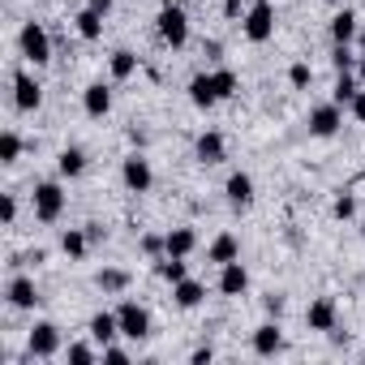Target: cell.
I'll return each instance as SVG.
<instances>
[{"instance_id":"obj_8","label":"cell","mask_w":365,"mask_h":365,"mask_svg":"<svg viewBox=\"0 0 365 365\" xmlns=\"http://www.w3.org/2000/svg\"><path fill=\"white\" fill-rule=\"evenodd\" d=\"M339 125H344V108H339V103H318V108H309V133H314V138H335Z\"/></svg>"},{"instance_id":"obj_38","label":"cell","mask_w":365,"mask_h":365,"mask_svg":"<svg viewBox=\"0 0 365 365\" xmlns=\"http://www.w3.org/2000/svg\"><path fill=\"white\" fill-rule=\"evenodd\" d=\"M190 361H194V365H211V361H215V348H211V344H202V348H194V352H190Z\"/></svg>"},{"instance_id":"obj_36","label":"cell","mask_w":365,"mask_h":365,"mask_svg":"<svg viewBox=\"0 0 365 365\" xmlns=\"http://www.w3.org/2000/svg\"><path fill=\"white\" fill-rule=\"evenodd\" d=\"M331 211H335V220H352V215H356V198H352V194H339Z\"/></svg>"},{"instance_id":"obj_12","label":"cell","mask_w":365,"mask_h":365,"mask_svg":"<svg viewBox=\"0 0 365 365\" xmlns=\"http://www.w3.org/2000/svg\"><path fill=\"white\" fill-rule=\"evenodd\" d=\"M5 297H9L14 309H35V305H39V288H35L31 275H14V279L5 284Z\"/></svg>"},{"instance_id":"obj_23","label":"cell","mask_w":365,"mask_h":365,"mask_svg":"<svg viewBox=\"0 0 365 365\" xmlns=\"http://www.w3.org/2000/svg\"><path fill=\"white\" fill-rule=\"evenodd\" d=\"M163 237H168V254H176V258H190L198 250V232L194 228H172Z\"/></svg>"},{"instance_id":"obj_14","label":"cell","mask_w":365,"mask_h":365,"mask_svg":"<svg viewBox=\"0 0 365 365\" xmlns=\"http://www.w3.org/2000/svg\"><path fill=\"white\" fill-rule=\"evenodd\" d=\"M82 108H86V116L103 120V116L112 112V86H108V82H91V86L82 91Z\"/></svg>"},{"instance_id":"obj_2","label":"cell","mask_w":365,"mask_h":365,"mask_svg":"<svg viewBox=\"0 0 365 365\" xmlns=\"http://www.w3.org/2000/svg\"><path fill=\"white\" fill-rule=\"evenodd\" d=\"M241 31H245L250 43H267L275 35V5L271 0H254L245 9V18H241Z\"/></svg>"},{"instance_id":"obj_45","label":"cell","mask_w":365,"mask_h":365,"mask_svg":"<svg viewBox=\"0 0 365 365\" xmlns=\"http://www.w3.org/2000/svg\"><path fill=\"white\" fill-rule=\"evenodd\" d=\"M356 48H361V52H365V31H361V35H356Z\"/></svg>"},{"instance_id":"obj_7","label":"cell","mask_w":365,"mask_h":365,"mask_svg":"<svg viewBox=\"0 0 365 365\" xmlns=\"http://www.w3.org/2000/svg\"><path fill=\"white\" fill-rule=\"evenodd\" d=\"M26 352L39 356V361L56 356V352H61V327H56V322H35L31 335H26Z\"/></svg>"},{"instance_id":"obj_40","label":"cell","mask_w":365,"mask_h":365,"mask_svg":"<svg viewBox=\"0 0 365 365\" xmlns=\"http://www.w3.org/2000/svg\"><path fill=\"white\" fill-rule=\"evenodd\" d=\"M262 305H267V314H275V318L284 314V297H279V292H267V301H262Z\"/></svg>"},{"instance_id":"obj_18","label":"cell","mask_w":365,"mask_h":365,"mask_svg":"<svg viewBox=\"0 0 365 365\" xmlns=\"http://www.w3.org/2000/svg\"><path fill=\"white\" fill-rule=\"evenodd\" d=\"M172 301H176V309H198L202 301H207V288L198 284V279H180V284H172Z\"/></svg>"},{"instance_id":"obj_41","label":"cell","mask_w":365,"mask_h":365,"mask_svg":"<svg viewBox=\"0 0 365 365\" xmlns=\"http://www.w3.org/2000/svg\"><path fill=\"white\" fill-rule=\"evenodd\" d=\"M224 18H245V0H224Z\"/></svg>"},{"instance_id":"obj_11","label":"cell","mask_w":365,"mask_h":365,"mask_svg":"<svg viewBox=\"0 0 365 365\" xmlns=\"http://www.w3.org/2000/svg\"><path fill=\"white\" fill-rule=\"evenodd\" d=\"M335 322H339L335 297H318V301H309V309H305V327H309V331H335Z\"/></svg>"},{"instance_id":"obj_30","label":"cell","mask_w":365,"mask_h":365,"mask_svg":"<svg viewBox=\"0 0 365 365\" xmlns=\"http://www.w3.org/2000/svg\"><path fill=\"white\" fill-rule=\"evenodd\" d=\"M18 159H22V138L14 129H5L0 133V163H18Z\"/></svg>"},{"instance_id":"obj_44","label":"cell","mask_w":365,"mask_h":365,"mask_svg":"<svg viewBox=\"0 0 365 365\" xmlns=\"http://www.w3.org/2000/svg\"><path fill=\"white\" fill-rule=\"evenodd\" d=\"M86 9H95V14L108 18V14H112V0H86Z\"/></svg>"},{"instance_id":"obj_47","label":"cell","mask_w":365,"mask_h":365,"mask_svg":"<svg viewBox=\"0 0 365 365\" xmlns=\"http://www.w3.org/2000/svg\"><path fill=\"white\" fill-rule=\"evenodd\" d=\"M361 237H365V224H361Z\"/></svg>"},{"instance_id":"obj_39","label":"cell","mask_w":365,"mask_h":365,"mask_svg":"<svg viewBox=\"0 0 365 365\" xmlns=\"http://www.w3.org/2000/svg\"><path fill=\"white\" fill-rule=\"evenodd\" d=\"M0 215H5V224L18 220V198H14V194H5V207H0Z\"/></svg>"},{"instance_id":"obj_13","label":"cell","mask_w":365,"mask_h":365,"mask_svg":"<svg viewBox=\"0 0 365 365\" xmlns=\"http://www.w3.org/2000/svg\"><path fill=\"white\" fill-rule=\"evenodd\" d=\"M190 103H194V108H202V112H211V108L220 103L215 73H194V78H190Z\"/></svg>"},{"instance_id":"obj_35","label":"cell","mask_w":365,"mask_h":365,"mask_svg":"<svg viewBox=\"0 0 365 365\" xmlns=\"http://www.w3.org/2000/svg\"><path fill=\"white\" fill-rule=\"evenodd\" d=\"M65 356H69L73 365H91V361H95V348H91V344H69Z\"/></svg>"},{"instance_id":"obj_43","label":"cell","mask_w":365,"mask_h":365,"mask_svg":"<svg viewBox=\"0 0 365 365\" xmlns=\"http://www.w3.org/2000/svg\"><path fill=\"white\" fill-rule=\"evenodd\" d=\"M86 237H91V245H95V241L108 237V228H103V224H86Z\"/></svg>"},{"instance_id":"obj_33","label":"cell","mask_w":365,"mask_h":365,"mask_svg":"<svg viewBox=\"0 0 365 365\" xmlns=\"http://www.w3.org/2000/svg\"><path fill=\"white\" fill-rule=\"evenodd\" d=\"M288 82H292V86H297V91H305V86H309V82H314V69H309V65H305V61H297V65H292V69H288Z\"/></svg>"},{"instance_id":"obj_20","label":"cell","mask_w":365,"mask_h":365,"mask_svg":"<svg viewBox=\"0 0 365 365\" xmlns=\"http://www.w3.org/2000/svg\"><path fill=\"white\" fill-rule=\"evenodd\" d=\"M116 335H120V318L108 314V309H99V314L91 318V339L103 348V344H116Z\"/></svg>"},{"instance_id":"obj_28","label":"cell","mask_w":365,"mask_h":365,"mask_svg":"<svg viewBox=\"0 0 365 365\" xmlns=\"http://www.w3.org/2000/svg\"><path fill=\"white\" fill-rule=\"evenodd\" d=\"M61 250H65L69 258H86V250H91V237H86V228H69V232L61 237Z\"/></svg>"},{"instance_id":"obj_21","label":"cell","mask_w":365,"mask_h":365,"mask_svg":"<svg viewBox=\"0 0 365 365\" xmlns=\"http://www.w3.org/2000/svg\"><path fill=\"white\" fill-rule=\"evenodd\" d=\"M356 35H361L356 14H352V9H339V14L331 18V39H335V43H356Z\"/></svg>"},{"instance_id":"obj_25","label":"cell","mask_w":365,"mask_h":365,"mask_svg":"<svg viewBox=\"0 0 365 365\" xmlns=\"http://www.w3.org/2000/svg\"><path fill=\"white\" fill-rule=\"evenodd\" d=\"M155 275H159V279H168V284H180V279L190 275V267H185V258L163 254V258H155Z\"/></svg>"},{"instance_id":"obj_4","label":"cell","mask_w":365,"mask_h":365,"mask_svg":"<svg viewBox=\"0 0 365 365\" xmlns=\"http://www.w3.org/2000/svg\"><path fill=\"white\" fill-rule=\"evenodd\" d=\"M65 215V190L56 180H39L35 185V220L39 224H56Z\"/></svg>"},{"instance_id":"obj_10","label":"cell","mask_w":365,"mask_h":365,"mask_svg":"<svg viewBox=\"0 0 365 365\" xmlns=\"http://www.w3.org/2000/svg\"><path fill=\"white\" fill-rule=\"evenodd\" d=\"M14 103H18V112H39V103H43V86L26 69L14 73Z\"/></svg>"},{"instance_id":"obj_9","label":"cell","mask_w":365,"mask_h":365,"mask_svg":"<svg viewBox=\"0 0 365 365\" xmlns=\"http://www.w3.org/2000/svg\"><path fill=\"white\" fill-rule=\"evenodd\" d=\"M194 159H198L202 168L224 163V159H228V142H224V133H220V129H207V133L194 142Z\"/></svg>"},{"instance_id":"obj_31","label":"cell","mask_w":365,"mask_h":365,"mask_svg":"<svg viewBox=\"0 0 365 365\" xmlns=\"http://www.w3.org/2000/svg\"><path fill=\"white\" fill-rule=\"evenodd\" d=\"M331 65H335V73H356V52H352V43H335Z\"/></svg>"},{"instance_id":"obj_32","label":"cell","mask_w":365,"mask_h":365,"mask_svg":"<svg viewBox=\"0 0 365 365\" xmlns=\"http://www.w3.org/2000/svg\"><path fill=\"white\" fill-rule=\"evenodd\" d=\"M211 73H215V91H220V99H232L237 86H241V78H237L232 69H211Z\"/></svg>"},{"instance_id":"obj_27","label":"cell","mask_w":365,"mask_h":365,"mask_svg":"<svg viewBox=\"0 0 365 365\" xmlns=\"http://www.w3.org/2000/svg\"><path fill=\"white\" fill-rule=\"evenodd\" d=\"M356 91H361V78H356V73H339V78H335V91H331V103L348 108V103L356 99Z\"/></svg>"},{"instance_id":"obj_37","label":"cell","mask_w":365,"mask_h":365,"mask_svg":"<svg viewBox=\"0 0 365 365\" xmlns=\"http://www.w3.org/2000/svg\"><path fill=\"white\" fill-rule=\"evenodd\" d=\"M103 361H112V365H125V361H129V352H125L120 344H103Z\"/></svg>"},{"instance_id":"obj_1","label":"cell","mask_w":365,"mask_h":365,"mask_svg":"<svg viewBox=\"0 0 365 365\" xmlns=\"http://www.w3.org/2000/svg\"><path fill=\"white\" fill-rule=\"evenodd\" d=\"M155 26H159V39H163L168 48H185V43H190V18H185V5H163L159 18H155Z\"/></svg>"},{"instance_id":"obj_19","label":"cell","mask_w":365,"mask_h":365,"mask_svg":"<svg viewBox=\"0 0 365 365\" xmlns=\"http://www.w3.org/2000/svg\"><path fill=\"white\" fill-rule=\"evenodd\" d=\"M237 258H241V241H237L232 232H220V237L207 245V262H220V267H224V262H237Z\"/></svg>"},{"instance_id":"obj_15","label":"cell","mask_w":365,"mask_h":365,"mask_svg":"<svg viewBox=\"0 0 365 365\" xmlns=\"http://www.w3.org/2000/svg\"><path fill=\"white\" fill-rule=\"evenodd\" d=\"M245 288H250L245 262H241V258H237V262H224V267H220V292H224V297H245Z\"/></svg>"},{"instance_id":"obj_22","label":"cell","mask_w":365,"mask_h":365,"mask_svg":"<svg viewBox=\"0 0 365 365\" xmlns=\"http://www.w3.org/2000/svg\"><path fill=\"white\" fill-rule=\"evenodd\" d=\"M73 31H78L86 43L103 39V14H95V9H78V14H73Z\"/></svg>"},{"instance_id":"obj_24","label":"cell","mask_w":365,"mask_h":365,"mask_svg":"<svg viewBox=\"0 0 365 365\" xmlns=\"http://www.w3.org/2000/svg\"><path fill=\"white\" fill-rule=\"evenodd\" d=\"M56 172L69 176V180L82 176V172H86V150H82V146H65V150L56 155Z\"/></svg>"},{"instance_id":"obj_6","label":"cell","mask_w":365,"mask_h":365,"mask_svg":"<svg viewBox=\"0 0 365 365\" xmlns=\"http://www.w3.org/2000/svg\"><path fill=\"white\" fill-rule=\"evenodd\" d=\"M116 318H120V335H125V339H146V335H150V309H146V305L120 301Z\"/></svg>"},{"instance_id":"obj_3","label":"cell","mask_w":365,"mask_h":365,"mask_svg":"<svg viewBox=\"0 0 365 365\" xmlns=\"http://www.w3.org/2000/svg\"><path fill=\"white\" fill-rule=\"evenodd\" d=\"M18 48H22V56H26L35 69H43V65L52 61V35L43 31V22H26L22 35H18Z\"/></svg>"},{"instance_id":"obj_42","label":"cell","mask_w":365,"mask_h":365,"mask_svg":"<svg viewBox=\"0 0 365 365\" xmlns=\"http://www.w3.org/2000/svg\"><path fill=\"white\" fill-rule=\"evenodd\" d=\"M348 108H352V116H356V120L365 125V91H356V99H352Z\"/></svg>"},{"instance_id":"obj_26","label":"cell","mask_w":365,"mask_h":365,"mask_svg":"<svg viewBox=\"0 0 365 365\" xmlns=\"http://www.w3.org/2000/svg\"><path fill=\"white\" fill-rule=\"evenodd\" d=\"M108 69H112V78H116V82H125V78H133V73H138V56H133L129 48H116V52H112V61H108Z\"/></svg>"},{"instance_id":"obj_29","label":"cell","mask_w":365,"mask_h":365,"mask_svg":"<svg viewBox=\"0 0 365 365\" xmlns=\"http://www.w3.org/2000/svg\"><path fill=\"white\" fill-rule=\"evenodd\" d=\"M95 284H99L103 292H125V288H129V271H120V267H103V271L95 275Z\"/></svg>"},{"instance_id":"obj_16","label":"cell","mask_w":365,"mask_h":365,"mask_svg":"<svg viewBox=\"0 0 365 365\" xmlns=\"http://www.w3.org/2000/svg\"><path fill=\"white\" fill-rule=\"evenodd\" d=\"M254 352L258 356H275V352H284V331H279V322H262V327H254Z\"/></svg>"},{"instance_id":"obj_46","label":"cell","mask_w":365,"mask_h":365,"mask_svg":"<svg viewBox=\"0 0 365 365\" xmlns=\"http://www.w3.org/2000/svg\"><path fill=\"white\" fill-rule=\"evenodd\" d=\"M163 5H185V0H163Z\"/></svg>"},{"instance_id":"obj_17","label":"cell","mask_w":365,"mask_h":365,"mask_svg":"<svg viewBox=\"0 0 365 365\" xmlns=\"http://www.w3.org/2000/svg\"><path fill=\"white\" fill-rule=\"evenodd\" d=\"M224 194H228L232 207H250V202H254V176H250V172H232V176L224 180Z\"/></svg>"},{"instance_id":"obj_5","label":"cell","mask_w":365,"mask_h":365,"mask_svg":"<svg viewBox=\"0 0 365 365\" xmlns=\"http://www.w3.org/2000/svg\"><path fill=\"white\" fill-rule=\"evenodd\" d=\"M120 180H125V190L129 194H146L150 185H155V172H150V159L146 155H125V163H120Z\"/></svg>"},{"instance_id":"obj_34","label":"cell","mask_w":365,"mask_h":365,"mask_svg":"<svg viewBox=\"0 0 365 365\" xmlns=\"http://www.w3.org/2000/svg\"><path fill=\"white\" fill-rule=\"evenodd\" d=\"M142 254H146V258H163V254H168V237L146 232V237H142Z\"/></svg>"}]
</instances>
